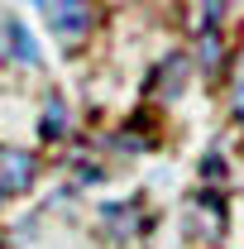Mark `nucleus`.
I'll return each instance as SVG.
<instances>
[{
	"label": "nucleus",
	"mask_w": 244,
	"mask_h": 249,
	"mask_svg": "<svg viewBox=\"0 0 244 249\" xmlns=\"http://www.w3.org/2000/svg\"><path fill=\"white\" fill-rule=\"evenodd\" d=\"M0 196H5V192H0Z\"/></svg>",
	"instance_id": "nucleus-8"
},
{
	"label": "nucleus",
	"mask_w": 244,
	"mask_h": 249,
	"mask_svg": "<svg viewBox=\"0 0 244 249\" xmlns=\"http://www.w3.org/2000/svg\"><path fill=\"white\" fill-rule=\"evenodd\" d=\"M29 182H34V154L0 149V192H24Z\"/></svg>",
	"instance_id": "nucleus-3"
},
{
	"label": "nucleus",
	"mask_w": 244,
	"mask_h": 249,
	"mask_svg": "<svg viewBox=\"0 0 244 249\" xmlns=\"http://www.w3.org/2000/svg\"><path fill=\"white\" fill-rule=\"evenodd\" d=\"M5 53H10V58L15 62H24V67H38V62H43V53H38V38H34L29 34V24H24V19H5Z\"/></svg>",
	"instance_id": "nucleus-2"
},
{
	"label": "nucleus",
	"mask_w": 244,
	"mask_h": 249,
	"mask_svg": "<svg viewBox=\"0 0 244 249\" xmlns=\"http://www.w3.org/2000/svg\"><path fill=\"white\" fill-rule=\"evenodd\" d=\"M91 19H96L91 0H48V24H53V34H58L62 43H77V38H87Z\"/></svg>",
	"instance_id": "nucleus-1"
},
{
	"label": "nucleus",
	"mask_w": 244,
	"mask_h": 249,
	"mask_svg": "<svg viewBox=\"0 0 244 249\" xmlns=\"http://www.w3.org/2000/svg\"><path fill=\"white\" fill-rule=\"evenodd\" d=\"M62 124H67V106H62V96H53L48 106H43V120H38V134L43 139H58Z\"/></svg>",
	"instance_id": "nucleus-4"
},
{
	"label": "nucleus",
	"mask_w": 244,
	"mask_h": 249,
	"mask_svg": "<svg viewBox=\"0 0 244 249\" xmlns=\"http://www.w3.org/2000/svg\"><path fill=\"white\" fill-rule=\"evenodd\" d=\"M220 53H225L220 34H215V29H206V34H201V48H196V58H201V67H215V62H220Z\"/></svg>",
	"instance_id": "nucleus-5"
},
{
	"label": "nucleus",
	"mask_w": 244,
	"mask_h": 249,
	"mask_svg": "<svg viewBox=\"0 0 244 249\" xmlns=\"http://www.w3.org/2000/svg\"><path fill=\"white\" fill-rule=\"evenodd\" d=\"M220 10H225V0H206V19H211V24H215V15H220Z\"/></svg>",
	"instance_id": "nucleus-6"
},
{
	"label": "nucleus",
	"mask_w": 244,
	"mask_h": 249,
	"mask_svg": "<svg viewBox=\"0 0 244 249\" xmlns=\"http://www.w3.org/2000/svg\"><path fill=\"white\" fill-rule=\"evenodd\" d=\"M235 110L244 115V72H240V87H235Z\"/></svg>",
	"instance_id": "nucleus-7"
}]
</instances>
